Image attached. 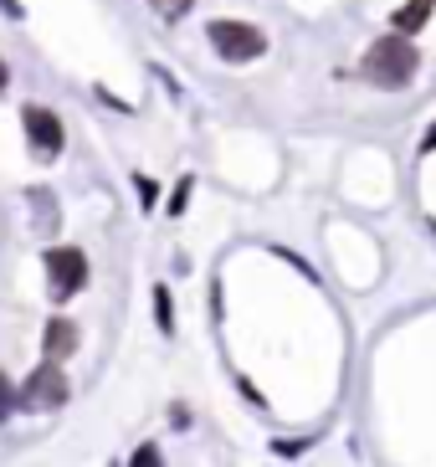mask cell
Returning a JSON list of instances; mask_svg holds the SVG:
<instances>
[{
  "instance_id": "6da1fadb",
  "label": "cell",
  "mask_w": 436,
  "mask_h": 467,
  "mask_svg": "<svg viewBox=\"0 0 436 467\" xmlns=\"http://www.w3.org/2000/svg\"><path fill=\"white\" fill-rule=\"evenodd\" d=\"M421 67V57L410 47V36H380V42L365 52V78L380 88H406Z\"/></svg>"
},
{
  "instance_id": "7a4b0ae2",
  "label": "cell",
  "mask_w": 436,
  "mask_h": 467,
  "mask_svg": "<svg viewBox=\"0 0 436 467\" xmlns=\"http://www.w3.org/2000/svg\"><path fill=\"white\" fill-rule=\"evenodd\" d=\"M16 390H21V406H31V411H57V406H67V396H72V390H67V370L52 365V359L36 365V370L16 385Z\"/></svg>"
},
{
  "instance_id": "3957f363",
  "label": "cell",
  "mask_w": 436,
  "mask_h": 467,
  "mask_svg": "<svg viewBox=\"0 0 436 467\" xmlns=\"http://www.w3.org/2000/svg\"><path fill=\"white\" fill-rule=\"evenodd\" d=\"M211 47H216L226 62H257L267 52V36L246 21H211Z\"/></svg>"
},
{
  "instance_id": "277c9868",
  "label": "cell",
  "mask_w": 436,
  "mask_h": 467,
  "mask_svg": "<svg viewBox=\"0 0 436 467\" xmlns=\"http://www.w3.org/2000/svg\"><path fill=\"white\" fill-rule=\"evenodd\" d=\"M41 262H47V283H52V298L57 303H67L72 293L88 283V257H82L78 247H52Z\"/></svg>"
},
{
  "instance_id": "5b68a950",
  "label": "cell",
  "mask_w": 436,
  "mask_h": 467,
  "mask_svg": "<svg viewBox=\"0 0 436 467\" xmlns=\"http://www.w3.org/2000/svg\"><path fill=\"white\" fill-rule=\"evenodd\" d=\"M21 124H26V139H31V150H36L41 160L62 154V144H67V129H62V119H57L52 109L31 103V109H21Z\"/></svg>"
},
{
  "instance_id": "8992f818",
  "label": "cell",
  "mask_w": 436,
  "mask_h": 467,
  "mask_svg": "<svg viewBox=\"0 0 436 467\" xmlns=\"http://www.w3.org/2000/svg\"><path fill=\"white\" fill-rule=\"evenodd\" d=\"M41 349H47V359H67L72 349H78V324H72V318H52V324H47V334H41Z\"/></svg>"
},
{
  "instance_id": "52a82bcc",
  "label": "cell",
  "mask_w": 436,
  "mask_h": 467,
  "mask_svg": "<svg viewBox=\"0 0 436 467\" xmlns=\"http://www.w3.org/2000/svg\"><path fill=\"white\" fill-rule=\"evenodd\" d=\"M426 16H431V0H406L396 11V36H406V31H421Z\"/></svg>"
},
{
  "instance_id": "ba28073f",
  "label": "cell",
  "mask_w": 436,
  "mask_h": 467,
  "mask_svg": "<svg viewBox=\"0 0 436 467\" xmlns=\"http://www.w3.org/2000/svg\"><path fill=\"white\" fill-rule=\"evenodd\" d=\"M16 406H21V390H16V385H11V375L0 370V421H5V416H11Z\"/></svg>"
},
{
  "instance_id": "9c48e42d",
  "label": "cell",
  "mask_w": 436,
  "mask_h": 467,
  "mask_svg": "<svg viewBox=\"0 0 436 467\" xmlns=\"http://www.w3.org/2000/svg\"><path fill=\"white\" fill-rule=\"evenodd\" d=\"M154 314H160V329H175V308H170V288H154Z\"/></svg>"
},
{
  "instance_id": "30bf717a",
  "label": "cell",
  "mask_w": 436,
  "mask_h": 467,
  "mask_svg": "<svg viewBox=\"0 0 436 467\" xmlns=\"http://www.w3.org/2000/svg\"><path fill=\"white\" fill-rule=\"evenodd\" d=\"M150 5L164 16V21H180V16H185V11L195 5V0H150Z\"/></svg>"
},
{
  "instance_id": "8fae6325",
  "label": "cell",
  "mask_w": 436,
  "mask_h": 467,
  "mask_svg": "<svg viewBox=\"0 0 436 467\" xmlns=\"http://www.w3.org/2000/svg\"><path fill=\"white\" fill-rule=\"evenodd\" d=\"M129 467H164V457H160V447H154V441H144V447L129 457Z\"/></svg>"
},
{
  "instance_id": "7c38bea8",
  "label": "cell",
  "mask_w": 436,
  "mask_h": 467,
  "mask_svg": "<svg viewBox=\"0 0 436 467\" xmlns=\"http://www.w3.org/2000/svg\"><path fill=\"white\" fill-rule=\"evenodd\" d=\"M154 195H160V185H154V180H144V175H139V201H144V206H154Z\"/></svg>"
},
{
  "instance_id": "4fadbf2b",
  "label": "cell",
  "mask_w": 436,
  "mask_h": 467,
  "mask_svg": "<svg viewBox=\"0 0 436 467\" xmlns=\"http://www.w3.org/2000/svg\"><path fill=\"white\" fill-rule=\"evenodd\" d=\"M185 201H191V180H180V191H175V201H170V211H185Z\"/></svg>"
},
{
  "instance_id": "5bb4252c",
  "label": "cell",
  "mask_w": 436,
  "mask_h": 467,
  "mask_svg": "<svg viewBox=\"0 0 436 467\" xmlns=\"http://www.w3.org/2000/svg\"><path fill=\"white\" fill-rule=\"evenodd\" d=\"M0 11H5V16H21V0H0Z\"/></svg>"
},
{
  "instance_id": "9a60e30c",
  "label": "cell",
  "mask_w": 436,
  "mask_h": 467,
  "mask_svg": "<svg viewBox=\"0 0 436 467\" xmlns=\"http://www.w3.org/2000/svg\"><path fill=\"white\" fill-rule=\"evenodd\" d=\"M426 150H436V124H431V134H426Z\"/></svg>"
},
{
  "instance_id": "2e32d148",
  "label": "cell",
  "mask_w": 436,
  "mask_h": 467,
  "mask_svg": "<svg viewBox=\"0 0 436 467\" xmlns=\"http://www.w3.org/2000/svg\"><path fill=\"white\" fill-rule=\"evenodd\" d=\"M5 83H11V72H5V62H0V88H5Z\"/></svg>"
}]
</instances>
